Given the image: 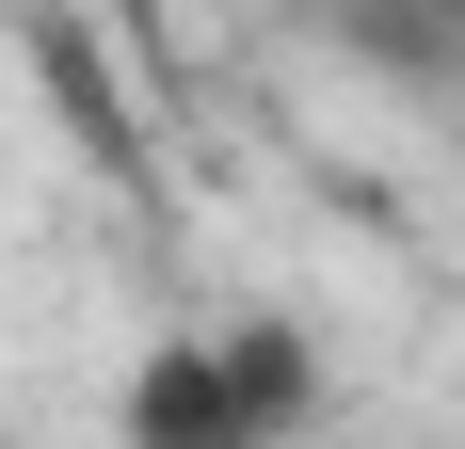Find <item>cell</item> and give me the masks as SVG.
<instances>
[{"label":"cell","mask_w":465,"mask_h":449,"mask_svg":"<svg viewBox=\"0 0 465 449\" xmlns=\"http://www.w3.org/2000/svg\"><path fill=\"white\" fill-rule=\"evenodd\" d=\"M305 434H322V337L273 305L144 337L129 402H113V449H305Z\"/></svg>","instance_id":"1"},{"label":"cell","mask_w":465,"mask_h":449,"mask_svg":"<svg viewBox=\"0 0 465 449\" xmlns=\"http://www.w3.org/2000/svg\"><path fill=\"white\" fill-rule=\"evenodd\" d=\"M418 16H465V0H418Z\"/></svg>","instance_id":"2"}]
</instances>
